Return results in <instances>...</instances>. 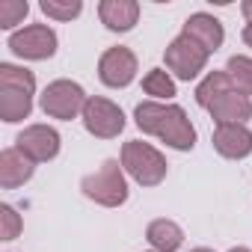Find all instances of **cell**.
I'll return each instance as SVG.
<instances>
[{"instance_id":"obj_19","label":"cell","mask_w":252,"mask_h":252,"mask_svg":"<svg viewBox=\"0 0 252 252\" xmlns=\"http://www.w3.org/2000/svg\"><path fill=\"white\" fill-rule=\"evenodd\" d=\"M225 74L231 77V86L237 92H243L246 98H252V57L234 54L225 65Z\"/></svg>"},{"instance_id":"obj_6","label":"cell","mask_w":252,"mask_h":252,"mask_svg":"<svg viewBox=\"0 0 252 252\" xmlns=\"http://www.w3.org/2000/svg\"><path fill=\"white\" fill-rule=\"evenodd\" d=\"M80 119H83V128L98 140H116L125 131L122 107L116 101H110V98H101V95H89Z\"/></svg>"},{"instance_id":"obj_9","label":"cell","mask_w":252,"mask_h":252,"mask_svg":"<svg viewBox=\"0 0 252 252\" xmlns=\"http://www.w3.org/2000/svg\"><path fill=\"white\" fill-rule=\"evenodd\" d=\"M60 131L51 125H27V128L15 137V149L21 155H27L33 163H48L60 155Z\"/></svg>"},{"instance_id":"obj_15","label":"cell","mask_w":252,"mask_h":252,"mask_svg":"<svg viewBox=\"0 0 252 252\" xmlns=\"http://www.w3.org/2000/svg\"><path fill=\"white\" fill-rule=\"evenodd\" d=\"M146 240L155 252H178L184 243V228L172 220H152L146 228Z\"/></svg>"},{"instance_id":"obj_2","label":"cell","mask_w":252,"mask_h":252,"mask_svg":"<svg viewBox=\"0 0 252 252\" xmlns=\"http://www.w3.org/2000/svg\"><path fill=\"white\" fill-rule=\"evenodd\" d=\"M80 190L86 199H92L101 208H119L128 202V178H125L122 160L110 158L98 166V172L86 175L80 181Z\"/></svg>"},{"instance_id":"obj_10","label":"cell","mask_w":252,"mask_h":252,"mask_svg":"<svg viewBox=\"0 0 252 252\" xmlns=\"http://www.w3.org/2000/svg\"><path fill=\"white\" fill-rule=\"evenodd\" d=\"M211 143L228 160H243L252 155V131L246 125H217Z\"/></svg>"},{"instance_id":"obj_13","label":"cell","mask_w":252,"mask_h":252,"mask_svg":"<svg viewBox=\"0 0 252 252\" xmlns=\"http://www.w3.org/2000/svg\"><path fill=\"white\" fill-rule=\"evenodd\" d=\"M208 113H211V119L217 125H246L252 119V98H246L243 92L231 89L222 98H217Z\"/></svg>"},{"instance_id":"obj_7","label":"cell","mask_w":252,"mask_h":252,"mask_svg":"<svg viewBox=\"0 0 252 252\" xmlns=\"http://www.w3.org/2000/svg\"><path fill=\"white\" fill-rule=\"evenodd\" d=\"M6 45H9V51H12L15 57L39 63V60H51V57L57 54L60 39H57V33H54L48 24H27V27L15 30Z\"/></svg>"},{"instance_id":"obj_21","label":"cell","mask_w":252,"mask_h":252,"mask_svg":"<svg viewBox=\"0 0 252 252\" xmlns=\"http://www.w3.org/2000/svg\"><path fill=\"white\" fill-rule=\"evenodd\" d=\"M39 9L54 21H71L83 12V3L80 0H42Z\"/></svg>"},{"instance_id":"obj_1","label":"cell","mask_w":252,"mask_h":252,"mask_svg":"<svg viewBox=\"0 0 252 252\" xmlns=\"http://www.w3.org/2000/svg\"><path fill=\"white\" fill-rule=\"evenodd\" d=\"M137 128L149 137H158L175 152H190L196 146V128L187 119L184 107L178 104H163V101H143L134 110Z\"/></svg>"},{"instance_id":"obj_11","label":"cell","mask_w":252,"mask_h":252,"mask_svg":"<svg viewBox=\"0 0 252 252\" xmlns=\"http://www.w3.org/2000/svg\"><path fill=\"white\" fill-rule=\"evenodd\" d=\"M98 18L110 33H128L140 21V3L137 0H101Z\"/></svg>"},{"instance_id":"obj_4","label":"cell","mask_w":252,"mask_h":252,"mask_svg":"<svg viewBox=\"0 0 252 252\" xmlns=\"http://www.w3.org/2000/svg\"><path fill=\"white\" fill-rule=\"evenodd\" d=\"M86 101H89V95L83 92V86L63 77V80H54V83L45 86V92H42V98H39V107H42V113L51 116V119L71 122V119L83 116Z\"/></svg>"},{"instance_id":"obj_27","label":"cell","mask_w":252,"mask_h":252,"mask_svg":"<svg viewBox=\"0 0 252 252\" xmlns=\"http://www.w3.org/2000/svg\"><path fill=\"white\" fill-rule=\"evenodd\" d=\"M228 252H252V249H246V246H234V249H228Z\"/></svg>"},{"instance_id":"obj_26","label":"cell","mask_w":252,"mask_h":252,"mask_svg":"<svg viewBox=\"0 0 252 252\" xmlns=\"http://www.w3.org/2000/svg\"><path fill=\"white\" fill-rule=\"evenodd\" d=\"M190 252H214V249H208V246H196V249H190Z\"/></svg>"},{"instance_id":"obj_20","label":"cell","mask_w":252,"mask_h":252,"mask_svg":"<svg viewBox=\"0 0 252 252\" xmlns=\"http://www.w3.org/2000/svg\"><path fill=\"white\" fill-rule=\"evenodd\" d=\"M0 86H18L27 92H36V74L24 65H12V63H0Z\"/></svg>"},{"instance_id":"obj_5","label":"cell","mask_w":252,"mask_h":252,"mask_svg":"<svg viewBox=\"0 0 252 252\" xmlns=\"http://www.w3.org/2000/svg\"><path fill=\"white\" fill-rule=\"evenodd\" d=\"M208 51L199 45V42H193L190 36H184V33H178L169 45H166V51H163V63H166V68H169V74L172 77H178V80H196L202 71H205V65H208Z\"/></svg>"},{"instance_id":"obj_23","label":"cell","mask_w":252,"mask_h":252,"mask_svg":"<svg viewBox=\"0 0 252 252\" xmlns=\"http://www.w3.org/2000/svg\"><path fill=\"white\" fill-rule=\"evenodd\" d=\"M24 222L12 205H0V240H15L21 234Z\"/></svg>"},{"instance_id":"obj_25","label":"cell","mask_w":252,"mask_h":252,"mask_svg":"<svg viewBox=\"0 0 252 252\" xmlns=\"http://www.w3.org/2000/svg\"><path fill=\"white\" fill-rule=\"evenodd\" d=\"M240 39H243V45H246V48H252V24H246V27H243Z\"/></svg>"},{"instance_id":"obj_8","label":"cell","mask_w":252,"mask_h":252,"mask_svg":"<svg viewBox=\"0 0 252 252\" xmlns=\"http://www.w3.org/2000/svg\"><path fill=\"white\" fill-rule=\"evenodd\" d=\"M137 54L125 45H116V48H107L98 60V77L104 86L110 89H125L131 86L134 77H137Z\"/></svg>"},{"instance_id":"obj_14","label":"cell","mask_w":252,"mask_h":252,"mask_svg":"<svg viewBox=\"0 0 252 252\" xmlns=\"http://www.w3.org/2000/svg\"><path fill=\"white\" fill-rule=\"evenodd\" d=\"M36 172V163L21 155L18 149H3L0 152V187L3 190H15L21 184H27Z\"/></svg>"},{"instance_id":"obj_22","label":"cell","mask_w":252,"mask_h":252,"mask_svg":"<svg viewBox=\"0 0 252 252\" xmlns=\"http://www.w3.org/2000/svg\"><path fill=\"white\" fill-rule=\"evenodd\" d=\"M30 12V3L27 0H0V27L3 30H12L15 24H21Z\"/></svg>"},{"instance_id":"obj_18","label":"cell","mask_w":252,"mask_h":252,"mask_svg":"<svg viewBox=\"0 0 252 252\" xmlns=\"http://www.w3.org/2000/svg\"><path fill=\"white\" fill-rule=\"evenodd\" d=\"M143 92L152 95V101H166V104H169V101L178 95L175 77H172L166 68H152V71L143 77Z\"/></svg>"},{"instance_id":"obj_17","label":"cell","mask_w":252,"mask_h":252,"mask_svg":"<svg viewBox=\"0 0 252 252\" xmlns=\"http://www.w3.org/2000/svg\"><path fill=\"white\" fill-rule=\"evenodd\" d=\"M234 86H231V77L225 74V68L222 71H211L199 86H196V104L199 107H205V110H211V104L217 101V98H222L225 92H231Z\"/></svg>"},{"instance_id":"obj_28","label":"cell","mask_w":252,"mask_h":252,"mask_svg":"<svg viewBox=\"0 0 252 252\" xmlns=\"http://www.w3.org/2000/svg\"><path fill=\"white\" fill-rule=\"evenodd\" d=\"M152 252H155V249H152Z\"/></svg>"},{"instance_id":"obj_24","label":"cell","mask_w":252,"mask_h":252,"mask_svg":"<svg viewBox=\"0 0 252 252\" xmlns=\"http://www.w3.org/2000/svg\"><path fill=\"white\" fill-rule=\"evenodd\" d=\"M240 12H243V18L252 24V0H243V3H240Z\"/></svg>"},{"instance_id":"obj_3","label":"cell","mask_w":252,"mask_h":252,"mask_svg":"<svg viewBox=\"0 0 252 252\" xmlns=\"http://www.w3.org/2000/svg\"><path fill=\"white\" fill-rule=\"evenodd\" d=\"M122 169L128 172L140 187H158L166 178L169 163L155 146H149L143 140H128L122 146Z\"/></svg>"},{"instance_id":"obj_16","label":"cell","mask_w":252,"mask_h":252,"mask_svg":"<svg viewBox=\"0 0 252 252\" xmlns=\"http://www.w3.org/2000/svg\"><path fill=\"white\" fill-rule=\"evenodd\" d=\"M33 110V92L18 89V86H0V119L15 125L27 119Z\"/></svg>"},{"instance_id":"obj_12","label":"cell","mask_w":252,"mask_h":252,"mask_svg":"<svg viewBox=\"0 0 252 252\" xmlns=\"http://www.w3.org/2000/svg\"><path fill=\"white\" fill-rule=\"evenodd\" d=\"M181 33H184V36H190L193 42H199L208 54L220 51V48H222V42H225V30H222L220 18L208 15V12H193V15L184 21V30H181Z\"/></svg>"}]
</instances>
